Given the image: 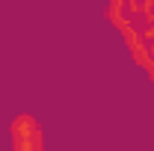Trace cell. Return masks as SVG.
I'll return each mask as SVG.
<instances>
[{
	"label": "cell",
	"instance_id": "cell-1",
	"mask_svg": "<svg viewBox=\"0 0 154 151\" xmlns=\"http://www.w3.org/2000/svg\"><path fill=\"white\" fill-rule=\"evenodd\" d=\"M9 145L12 151H45V131L30 113H21L9 122Z\"/></svg>",
	"mask_w": 154,
	"mask_h": 151
}]
</instances>
